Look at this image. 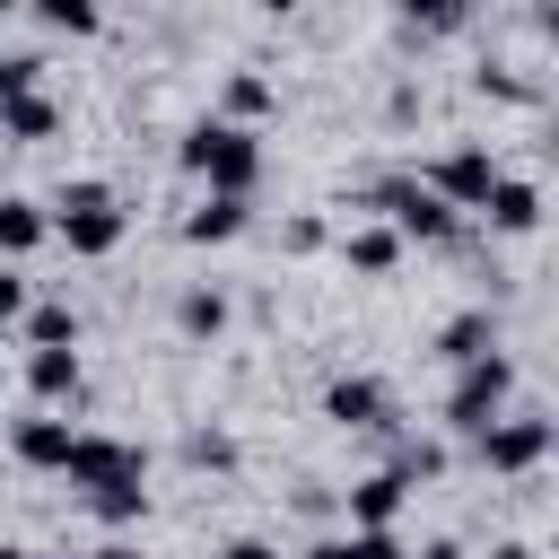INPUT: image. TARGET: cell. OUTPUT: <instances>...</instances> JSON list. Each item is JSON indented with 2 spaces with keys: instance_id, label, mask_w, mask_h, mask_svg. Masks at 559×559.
Listing matches in <instances>:
<instances>
[{
  "instance_id": "1",
  "label": "cell",
  "mask_w": 559,
  "mask_h": 559,
  "mask_svg": "<svg viewBox=\"0 0 559 559\" xmlns=\"http://www.w3.org/2000/svg\"><path fill=\"white\" fill-rule=\"evenodd\" d=\"M183 166L210 183V192H253V175H262V148H253V131L245 122H192L183 131Z\"/></svg>"
},
{
  "instance_id": "2",
  "label": "cell",
  "mask_w": 559,
  "mask_h": 559,
  "mask_svg": "<svg viewBox=\"0 0 559 559\" xmlns=\"http://www.w3.org/2000/svg\"><path fill=\"white\" fill-rule=\"evenodd\" d=\"M507 393H515V367L489 349V358H472L463 376H454V393H445V428H463V437H480L498 411H507Z\"/></svg>"
},
{
  "instance_id": "3",
  "label": "cell",
  "mask_w": 559,
  "mask_h": 559,
  "mask_svg": "<svg viewBox=\"0 0 559 559\" xmlns=\"http://www.w3.org/2000/svg\"><path fill=\"white\" fill-rule=\"evenodd\" d=\"M376 210H384L393 236H419V245H445V236H454V210H445L419 175H384V183H376Z\"/></svg>"
},
{
  "instance_id": "4",
  "label": "cell",
  "mask_w": 559,
  "mask_h": 559,
  "mask_svg": "<svg viewBox=\"0 0 559 559\" xmlns=\"http://www.w3.org/2000/svg\"><path fill=\"white\" fill-rule=\"evenodd\" d=\"M52 227H61V245H70V253H114V245H122V210H114V192H105V183H70Z\"/></svg>"
},
{
  "instance_id": "5",
  "label": "cell",
  "mask_w": 559,
  "mask_h": 559,
  "mask_svg": "<svg viewBox=\"0 0 559 559\" xmlns=\"http://www.w3.org/2000/svg\"><path fill=\"white\" fill-rule=\"evenodd\" d=\"M419 183H428V192H437L445 210H480V201H489V183H498V157L463 140V148H445V157H437V166H428Z\"/></svg>"
},
{
  "instance_id": "6",
  "label": "cell",
  "mask_w": 559,
  "mask_h": 559,
  "mask_svg": "<svg viewBox=\"0 0 559 559\" xmlns=\"http://www.w3.org/2000/svg\"><path fill=\"white\" fill-rule=\"evenodd\" d=\"M472 445H480L489 472H533V463L550 454V419H489Z\"/></svg>"
},
{
  "instance_id": "7",
  "label": "cell",
  "mask_w": 559,
  "mask_h": 559,
  "mask_svg": "<svg viewBox=\"0 0 559 559\" xmlns=\"http://www.w3.org/2000/svg\"><path fill=\"white\" fill-rule=\"evenodd\" d=\"M70 489H105V480H140V445H122V437H70Z\"/></svg>"
},
{
  "instance_id": "8",
  "label": "cell",
  "mask_w": 559,
  "mask_h": 559,
  "mask_svg": "<svg viewBox=\"0 0 559 559\" xmlns=\"http://www.w3.org/2000/svg\"><path fill=\"white\" fill-rule=\"evenodd\" d=\"M323 411H332L341 428H393V393H384L376 376H332Z\"/></svg>"
},
{
  "instance_id": "9",
  "label": "cell",
  "mask_w": 559,
  "mask_h": 559,
  "mask_svg": "<svg viewBox=\"0 0 559 559\" xmlns=\"http://www.w3.org/2000/svg\"><path fill=\"white\" fill-rule=\"evenodd\" d=\"M402 498H411V480H402V472L384 463V472H367V480L349 489V524H358V533H393Z\"/></svg>"
},
{
  "instance_id": "10",
  "label": "cell",
  "mask_w": 559,
  "mask_h": 559,
  "mask_svg": "<svg viewBox=\"0 0 559 559\" xmlns=\"http://www.w3.org/2000/svg\"><path fill=\"white\" fill-rule=\"evenodd\" d=\"M480 210H489V227H507V236H524V227H542V192H533V183H515V175H498Z\"/></svg>"
},
{
  "instance_id": "11",
  "label": "cell",
  "mask_w": 559,
  "mask_h": 559,
  "mask_svg": "<svg viewBox=\"0 0 559 559\" xmlns=\"http://www.w3.org/2000/svg\"><path fill=\"white\" fill-rule=\"evenodd\" d=\"M70 419H17V463H35V472H61L70 463Z\"/></svg>"
},
{
  "instance_id": "12",
  "label": "cell",
  "mask_w": 559,
  "mask_h": 559,
  "mask_svg": "<svg viewBox=\"0 0 559 559\" xmlns=\"http://www.w3.org/2000/svg\"><path fill=\"white\" fill-rule=\"evenodd\" d=\"M236 227H245V201H236V192H210V201L183 218V245H227Z\"/></svg>"
},
{
  "instance_id": "13",
  "label": "cell",
  "mask_w": 559,
  "mask_h": 559,
  "mask_svg": "<svg viewBox=\"0 0 559 559\" xmlns=\"http://www.w3.org/2000/svg\"><path fill=\"white\" fill-rule=\"evenodd\" d=\"M26 384H35V402H70L79 393V349H35L26 358Z\"/></svg>"
},
{
  "instance_id": "14",
  "label": "cell",
  "mask_w": 559,
  "mask_h": 559,
  "mask_svg": "<svg viewBox=\"0 0 559 559\" xmlns=\"http://www.w3.org/2000/svg\"><path fill=\"white\" fill-rule=\"evenodd\" d=\"M489 341H498V323H489V314H454V323L437 332V358L472 367V358H489Z\"/></svg>"
},
{
  "instance_id": "15",
  "label": "cell",
  "mask_w": 559,
  "mask_h": 559,
  "mask_svg": "<svg viewBox=\"0 0 559 559\" xmlns=\"http://www.w3.org/2000/svg\"><path fill=\"white\" fill-rule=\"evenodd\" d=\"M44 227H52V218H44L35 201H0V262L35 253V245H44Z\"/></svg>"
},
{
  "instance_id": "16",
  "label": "cell",
  "mask_w": 559,
  "mask_h": 559,
  "mask_svg": "<svg viewBox=\"0 0 559 559\" xmlns=\"http://www.w3.org/2000/svg\"><path fill=\"white\" fill-rule=\"evenodd\" d=\"M341 253H349V271H367V280H384V271L402 262V236H393V227H358V236H349Z\"/></svg>"
},
{
  "instance_id": "17",
  "label": "cell",
  "mask_w": 559,
  "mask_h": 559,
  "mask_svg": "<svg viewBox=\"0 0 559 559\" xmlns=\"http://www.w3.org/2000/svg\"><path fill=\"white\" fill-rule=\"evenodd\" d=\"M87 515L96 524H140L148 515V489L140 480H105V489H87Z\"/></svg>"
},
{
  "instance_id": "18",
  "label": "cell",
  "mask_w": 559,
  "mask_h": 559,
  "mask_svg": "<svg viewBox=\"0 0 559 559\" xmlns=\"http://www.w3.org/2000/svg\"><path fill=\"white\" fill-rule=\"evenodd\" d=\"M26 341H35V349H70V341H79V314H70L61 297H44V306H26Z\"/></svg>"
},
{
  "instance_id": "19",
  "label": "cell",
  "mask_w": 559,
  "mask_h": 559,
  "mask_svg": "<svg viewBox=\"0 0 559 559\" xmlns=\"http://www.w3.org/2000/svg\"><path fill=\"white\" fill-rule=\"evenodd\" d=\"M175 323H183V341H210V332L227 323V297H218V288H192V297L175 306Z\"/></svg>"
},
{
  "instance_id": "20",
  "label": "cell",
  "mask_w": 559,
  "mask_h": 559,
  "mask_svg": "<svg viewBox=\"0 0 559 559\" xmlns=\"http://www.w3.org/2000/svg\"><path fill=\"white\" fill-rule=\"evenodd\" d=\"M0 131H9V140H44V131H52V105H44V96H9V105H0Z\"/></svg>"
},
{
  "instance_id": "21",
  "label": "cell",
  "mask_w": 559,
  "mask_h": 559,
  "mask_svg": "<svg viewBox=\"0 0 559 559\" xmlns=\"http://www.w3.org/2000/svg\"><path fill=\"white\" fill-rule=\"evenodd\" d=\"M306 559H402V542L393 533H349V542H314Z\"/></svg>"
},
{
  "instance_id": "22",
  "label": "cell",
  "mask_w": 559,
  "mask_h": 559,
  "mask_svg": "<svg viewBox=\"0 0 559 559\" xmlns=\"http://www.w3.org/2000/svg\"><path fill=\"white\" fill-rule=\"evenodd\" d=\"M35 70H44L35 52H9V61H0V105H9V96H35Z\"/></svg>"
},
{
  "instance_id": "23",
  "label": "cell",
  "mask_w": 559,
  "mask_h": 559,
  "mask_svg": "<svg viewBox=\"0 0 559 559\" xmlns=\"http://www.w3.org/2000/svg\"><path fill=\"white\" fill-rule=\"evenodd\" d=\"M44 26H61V35H87V26H96V9H87V0H44Z\"/></svg>"
},
{
  "instance_id": "24",
  "label": "cell",
  "mask_w": 559,
  "mask_h": 559,
  "mask_svg": "<svg viewBox=\"0 0 559 559\" xmlns=\"http://www.w3.org/2000/svg\"><path fill=\"white\" fill-rule=\"evenodd\" d=\"M262 105H271V87H262L253 70H236V79H227V114H262Z\"/></svg>"
},
{
  "instance_id": "25",
  "label": "cell",
  "mask_w": 559,
  "mask_h": 559,
  "mask_svg": "<svg viewBox=\"0 0 559 559\" xmlns=\"http://www.w3.org/2000/svg\"><path fill=\"white\" fill-rule=\"evenodd\" d=\"M183 454H192V463H201V472H227V463H236V445H227V437H210V428H201V437H192V445H183Z\"/></svg>"
},
{
  "instance_id": "26",
  "label": "cell",
  "mask_w": 559,
  "mask_h": 559,
  "mask_svg": "<svg viewBox=\"0 0 559 559\" xmlns=\"http://www.w3.org/2000/svg\"><path fill=\"white\" fill-rule=\"evenodd\" d=\"M26 314V280H17V262H0V323H17Z\"/></svg>"
},
{
  "instance_id": "27",
  "label": "cell",
  "mask_w": 559,
  "mask_h": 559,
  "mask_svg": "<svg viewBox=\"0 0 559 559\" xmlns=\"http://www.w3.org/2000/svg\"><path fill=\"white\" fill-rule=\"evenodd\" d=\"M210 559H280V550H271V542H218Z\"/></svg>"
},
{
  "instance_id": "28",
  "label": "cell",
  "mask_w": 559,
  "mask_h": 559,
  "mask_svg": "<svg viewBox=\"0 0 559 559\" xmlns=\"http://www.w3.org/2000/svg\"><path fill=\"white\" fill-rule=\"evenodd\" d=\"M419 559H463V542H428V550H419Z\"/></svg>"
},
{
  "instance_id": "29",
  "label": "cell",
  "mask_w": 559,
  "mask_h": 559,
  "mask_svg": "<svg viewBox=\"0 0 559 559\" xmlns=\"http://www.w3.org/2000/svg\"><path fill=\"white\" fill-rule=\"evenodd\" d=\"M489 559H533V542H498V550H489Z\"/></svg>"
},
{
  "instance_id": "30",
  "label": "cell",
  "mask_w": 559,
  "mask_h": 559,
  "mask_svg": "<svg viewBox=\"0 0 559 559\" xmlns=\"http://www.w3.org/2000/svg\"><path fill=\"white\" fill-rule=\"evenodd\" d=\"M87 559H140V550H131V542H105V550H87Z\"/></svg>"
},
{
  "instance_id": "31",
  "label": "cell",
  "mask_w": 559,
  "mask_h": 559,
  "mask_svg": "<svg viewBox=\"0 0 559 559\" xmlns=\"http://www.w3.org/2000/svg\"><path fill=\"white\" fill-rule=\"evenodd\" d=\"M0 559H44V550H17V542H0Z\"/></svg>"
}]
</instances>
